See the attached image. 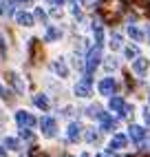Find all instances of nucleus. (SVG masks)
Returning a JSON list of instances; mask_svg holds the SVG:
<instances>
[{"label": "nucleus", "instance_id": "7c9ffc66", "mask_svg": "<svg viewBox=\"0 0 150 157\" xmlns=\"http://www.w3.org/2000/svg\"><path fill=\"white\" fill-rule=\"evenodd\" d=\"M0 157H7V151L2 148V146H0Z\"/></svg>", "mask_w": 150, "mask_h": 157}, {"label": "nucleus", "instance_id": "4468645a", "mask_svg": "<svg viewBox=\"0 0 150 157\" xmlns=\"http://www.w3.org/2000/svg\"><path fill=\"white\" fill-rule=\"evenodd\" d=\"M33 104L38 109H42V111H49L51 109V102H49V98L44 95V93H38V95H33Z\"/></svg>", "mask_w": 150, "mask_h": 157}, {"label": "nucleus", "instance_id": "9d476101", "mask_svg": "<svg viewBox=\"0 0 150 157\" xmlns=\"http://www.w3.org/2000/svg\"><path fill=\"white\" fill-rule=\"evenodd\" d=\"M16 22L20 27H33L36 25V16H31L27 11H16Z\"/></svg>", "mask_w": 150, "mask_h": 157}, {"label": "nucleus", "instance_id": "cd10ccee", "mask_svg": "<svg viewBox=\"0 0 150 157\" xmlns=\"http://www.w3.org/2000/svg\"><path fill=\"white\" fill-rule=\"evenodd\" d=\"M144 120H146V124H150V109L148 106L144 109Z\"/></svg>", "mask_w": 150, "mask_h": 157}, {"label": "nucleus", "instance_id": "b1692460", "mask_svg": "<svg viewBox=\"0 0 150 157\" xmlns=\"http://www.w3.org/2000/svg\"><path fill=\"white\" fill-rule=\"evenodd\" d=\"M33 16H36V20H40V22H42V25H44V22H47V13H44V11H42V9H36V13H33Z\"/></svg>", "mask_w": 150, "mask_h": 157}, {"label": "nucleus", "instance_id": "bb28decb", "mask_svg": "<svg viewBox=\"0 0 150 157\" xmlns=\"http://www.w3.org/2000/svg\"><path fill=\"white\" fill-rule=\"evenodd\" d=\"M80 5H84V7H95V5H97V0H80Z\"/></svg>", "mask_w": 150, "mask_h": 157}, {"label": "nucleus", "instance_id": "0eeeda50", "mask_svg": "<svg viewBox=\"0 0 150 157\" xmlns=\"http://www.w3.org/2000/svg\"><path fill=\"white\" fill-rule=\"evenodd\" d=\"M51 71L55 73L58 78H66V75H69L66 60H64V58H58V60H53V62H51Z\"/></svg>", "mask_w": 150, "mask_h": 157}, {"label": "nucleus", "instance_id": "5701e85b", "mask_svg": "<svg viewBox=\"0 0 150 157\" xmlns=\"http://www.w3.org/2000/svg\"><path fill=\"white\" fill-rule=\"evenodd\" d=\"M5 148H9V151H20V142H18L16 137H7V140H5Z\"/></svg>", "mask_w": 150, "mask_h": 157}, {"label": "nucleus", "instance_id": "39448f33", "mask_svg": "<svg viewBox=\"0 0 150 157\" xmlns=\"http://www.w3.org/2000/svg\"><path fill=\"white\" fill-rule=\"evenodd\" d=\"M115 89H117V82H115L113 78H104L99 84H97V91L102 93V95H106V98L115 95Z\"/></svg>", "mask_w": 150, "mask_h": 157}, {"label": "nucleus", "instance_id": "9b49d317", "mask_svg": "<svg viewBox=\"0 0 150 157\" xmlns=\"http://www.w3.org/2000/svg\"><path fill=\"white\" fill-rule=\"evenodd\" d=\"M99 122H102V131H104V133H113V131L117 128V120H113L108 113H104Z\"/></svg>", "mask_w": 150, "mask_h": 157}, {"label": "nucleus", "instance_id": "393cba45", "mask_svg": "<svg viewBox=\"0 0 150 157\" xmlns=\"http://www.w3.org/2000/svg\"><path fill=\"white\" fill-rule=\"evenodd\" d=\"M20 137L22 140H33V135L29 133V128H20Z\"/></svg>", "mask_w": 150, "mask_h": 157}, {"label": "nucleus", "instance_id": "2eb2a0df", "mask_svg": "<svg viewBox=\"0 0 150 157\" xmlns=\"http://www.w3.org/2000/svg\"><path fill=\"white\" fill-rule=\"evenodd\" d=\"M126 31H128V36H130L135 42H144V31L139 29L137 25H128V27H126Z\"/></svg>", "mask_w": 150, "mask_h": 157}, {"label": "nucleus", "instance_id": "dca6fc26", "mask_svg": "<svg viewBox=\"0 0 150 157\" xmlns=\"http://www.w3.org/2000/svg\"><path fill=\"white\" fill-rule=\"evenodd\" d=\"M108 106H111V111H115V113H122V111H124V106H126V102H124V98L111 95V102H108Z\"/></svg>", "mask_w": 150, "mask_h": 157}, {"label": "nucleus", "instance_id": "20e7f679", "mask_svg": "<svg viewBox=\"0 0 150 157\" xmlns=\"http://www.w3.org/2000/svg\"><path fill=\"white\" fill-rule=\"evenodd\" d=\"M73 93H75L77 98H88V95H91V75H88V73L77 82V84H75Z\"/></svg>", "mask_w": 150, "mask_h": 157}, {"label": "nucleus", "instance_id": "a211bd4d", "mask_svg": "<svg viewBox=\"0 0 150 157\" xmlns=\"http://www.w3.org/2000/svg\"><path fill=\"white\" fill-rule=\"evenodd\" d=\"M86 115H88V117H93V120H102L104 111H102V106H97V104H91V106L86 109Z\"/></svg>", "mask_w": 150, "mask_h": 157}, {"label": "nucleus", "instance_id": "423d86ee", "mask_svg": "<svg viewBox=\"0 0 150 157\" xmlns=\"http://www.w3.org/2000/svg\"><path fill=\"white\" fill-rule=\"evenodd\" d=\"M146 128L144 126H139V124H130V128H128V137H130L135 144H141L146 140Z\"/></svg>", "mask_w": 150, "mask_h": 157}, {"label": "nucleus", "instance_id": "f3484780", "mask_svg": "<svg viewBox=\"0 0 150 157\" xmlns=\"http://www.w3.org/2000/svg\"><path fill=\"white\" fill-rule=\"evenodd\" d=\"M62 38V31L58 27H47V33H44V40L47 42H55V40Z\"/></svg>", "mask_w": 150, "mask_h": 157}, {"label": "nucleus", "instance_id": "ddd939ff", "mask_svg": "<svg viewBox=\"0 0 150 157\" xmlns=\"http://www.w3.org/2000/svg\"><path fill=\"white\" fill-rule=\"evenodd\" d=\"M9 82H11L13 84V89H16V93H20V95H22L24 93V89H27V84L22 82V78L18 75V73H9Z\"/></svg>", "mask_w": 150, "mask_h": 157}, {"label": "nucleus", "instance_id": "f8f14e48", "mask_svg": "<svg viewBox=\"0 0 150 157\" xmlns=\"http://www.w3.org/2000/svg\"><path fill=\"white\" fill-rule=\"evenodd\" d=\"M133 71L137 73V75H144V73L148 71V60L141 58V56L135 58V60H133Z\"/></svg>", "mask_w": 150, "mask_h": 157}, {"label": "nucleus", "instance_id": "7ed1b4c3", "mask_svg": "<svg viewBox=\"0 0 150 157\" xmlns=\"http://www.w3.org/2000/svg\"><path fill=\"white\" fill-rule=\"evenodd\" d=\"M40 128H42V135H44V137H55L58 124H55V120H53V117L44 115V117L40 120Z\"/></svg>", "mask_w": 150, "mask_h": 157}, {"label": "nucleus", "instance_id": "c85d7f7f", "mask_svg": "<svg viewBox=\"0 0 150 157\" xmlns=\"http://www.w3.org/2000/svg\"><path fill=\"white\" fill-rule=\"evenodd\" d=\"M13 2H18V5H24V7H27V5H31V0H13Z\"/></svg>", "mask_w": 150, "mask_h": 157}, {"label": "nucleus", "instance_id": "6e6552de", "mask_svg": "<svg viewBox=\"0 0 150 157\" xmlns=\"http://www.w3.org/2000/svg\"><path fill=\"white\" fill-rule=\"evenodd\" d=\"M126 144H128V137L122 135V133H117V135H113V140L108 142V151L115 153V151H119V148H126Z\"/></svg>", "mask_w": 150, "mask_h": 157}, {"label": "nucleus", "instance_id": "412c9836", "mask_svg": "<svg viewBox=\"0 0 150 157\" xmlns=\"http://www.w3.org/2000/svg\"><path fill=\"white\" fill-rule=\"evenodd\" d=\"M124 56H126L128 60H135V58H139V47H137V44H133V47H126V49H124Z\"/></svg>", "mask_w": 150, "mask_h": 157}, {"label": "nucleus", "instance_id": "c756f323", "mask_svg": "<svg viewBox=\"0 0 150 157\" xmlns=\"http://www.w3.org/2000/svg\"><path fill=\"white\" fill-rule=\"evenodd\" d=\"M49 2H51V5H55V7H60V5L64 2V0H49Z\"/></svg>", "mask_w": 150, "mask_h": 157}, {"label": "nucleus", "instance_id": "6ab92c4d", "mask_svg": "<svg viewBox=\"0 0 150 157\" xmlns=\"http://www.w3.org/2000/svg\"><path fill=\"white\" fill-rule=\"evenodd\" d=\"M84 140H86L88 144H97V142H99V131L86 128V133H84Z\"/></svg>", "mask_w": 150, "mask_h": 157}, {"label": "nucleus", "instance_id": "aec40b11", "mask_svg": "<svg viewBox=\"0 0 150 157\" xmlns=\"http://www.w3.org/2000/svg\"><path fill=\"white\" fill-rule=\"evenodd\" d=\"M108 44H111L113 51H119V49H122V36L117 33V31H113V33H111V42H108Z\"/></svg>", "mask_w": 150, "mask_h": 157}, {"label": "nucleus", "instance_id": "1a4fd4ad", "mask_svg": "<svg viewBox=\"0 0 150 157\" xmlns=\"http://www.w3.org/2000/svg\"><path fill=\"white\" fill-rule=\"evenodd\" d=\"M82 124L80 122H71L69 124V128H66V137H69V142H77L80 137H82Z\"/></svg>", "mask_w": 150, "mask_h": 157}, {"label": "nucleus", "instance_id": "473e14b6", "mask_svg": "<svg viewBox=\"0 0 150 157\" xmlns=\"http://www.w3.org/2000/svg\"><path fill=\"white\" fill-rule=\"evenodd\" d=\"M80 157H91V155H88V153H82V155H80Z\"/></svg>", "mask_w": 150, "mask_h": 157}, {"label": "nucleus", "instance_id": "f257e3e1", "mask_svg": "<svg viewBox=\"0 0 150 157\" xmlns=\"http://www.w3.org/2000/svg\"><path fill=\"white\" fill-rule=\"evenodd\" d=\"M99 62H102V44L95 42V47L88 49V53H86V64H84L88 75H93V71L99 67Z\"/></svg>", "mask_w": 150, "mask_h": 157}, {"label": "nucleus", "instance_id": "72a5a7b5", "mask_svg": "<svg viewBox=\"0 0 150 157\" xmlns=\"http://www.w3.org/2000/svg\"><path fill=\"white\" fill-rule=\"evenodd\" d=\"M0 13H5V9H2V5H0Z\"/></svg>", "mask_w": 150, "mask_h": 157}, {"label": "nucleus", "instance_id": "4be33fe9", "mask_svg": "<svg viewBox=\"0 0 150 157\" xmlns=\"http://www.w3.org/2000/svg\"><path fill=\"white\" fill-rule=\"evenodd\" d=\"M117 67H119V62H117V58H113V56H111V58H106V60H104V69L108 71V73H111V71H115Z\"/></svg>", "mask_w": 150, "mask_h": 157}, {"label": "nucleus", "instance_id": "a878e982", "mask_svg": "<svg viewBox=\"0 0 150 157\" xmlns=\"http://www.w3.org/2000/svg\"><path fill=\"white\" fill-rule=\"evenodd\" d=\"M51 16H53V18H62V9H58L55 5H53V9H51Z\"/></svg>", "mask_w": 150, "mask_h": 157}, {"label": "nucleus", "instance_id": "f03ea898", "mask_svg": "<svg viewBox=\"0 0 150 157\" xmlns=\"http://www.w3.org/2000/svg\"><path fill=\"white\" fill-rule=\"evenodd\" d=\"M16 122H18L20 128H33L36 124H38V120H36L29 111H18V113H16Z\"/></svg>", "mask_w": 150, "mask_h": 157}, {"label": "nucleus", "instance_id": "2f4dec72", "mask_svg": "<svg viewBox=\"0 0 150 157\" xmlns=\"http://www.w3.org/2000/svg\"><path fill=\"white\" fill-rule=\"evenodd\" d=\"M0 98H5V89H2V84H0Z\"/></svg>", "mask_w": 150, "mask_h": 157}]
</instances>
